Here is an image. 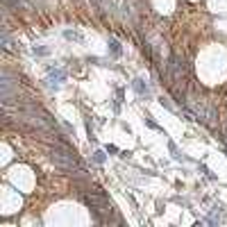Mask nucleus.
Here are the masks:
<instances>
[{"label":"nucleus","instance_id":"nucleus-1","mask_svg":"<svg viewBox=\"0 0 227 227\" xmlns=\"http://www.w3.org/2000/svg\"><path fill=\"white\" fill-rule=\"evenodd\" d=\"M50 159H52V164H55V166L64 168V170H70V173L79 175V177H84V168L79 166V159L75 157V152H73L66 143L55 145L52 152H50Z\"/></svg>","mask_w":227,"mask_h":227},{"label":"nucleus","instance_id":"nucleus-2","mask_svg":"<svg viewBox=\"0 0 227 227\" xmlns=\"http://www.w3.org/2000/svg\"><path fill=\"white\" fill-rule=\"evenodd\" d=\"M134 89H136L138 93H141V96H145V98L150 96V91H148V86H143V82H141V79H134Z\"/></svg>","mask_w":227,"mask_h":227},{"label":"nucleus","instance_id":"nucleus-3","mask_svg":"<svg viewBox=\"0 0 227 227\" xmlns=\"http://www.w3.org/2000/svg\"><path fill=\"white\" fill-rule=\"evenodd\" d=\"M50 79H52V82H55V79L61 82V79H64V70H52V73H50Z\"/></svg>","mask_w":227,"mask_h":227},{"label":"nucleus","instance_id":"nucleus-4","mask_svg":"<svg viewBox=\"0 0 227 227\" xmlns=\"http://www.w3.org/2000/svg\"><path fill=\"white\" fill-rule=\"evenodd\" d=\"M168 148H170V152H173V157H179V152H177V148H175V143H170V145H168Z\"/></svg>","mask_w":227,"mask_h":227},{"label":"nucleus","instance_id":"nucleus-5","mask_svg":"<svg viewBox=\"0 0 227 227\" xmlns=\"http://www.w3.org/2000/svg\"><path fill=\"white\" fill-rule=\"evenodd\" d=\"M96 161H98V164L105 161V155H102V152H96Z\"/></svg>","mask_w":227,"mask_h":227}]
</instances>
